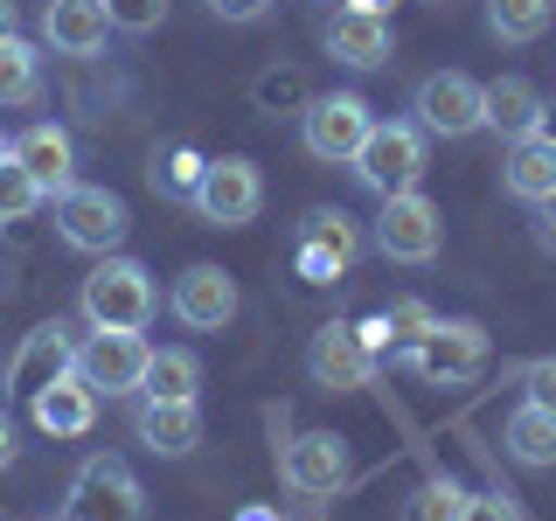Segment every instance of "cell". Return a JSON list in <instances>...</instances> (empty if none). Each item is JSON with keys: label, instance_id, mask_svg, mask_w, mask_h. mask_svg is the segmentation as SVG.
Instances as JSON below:
<instances>
[{"label": "cell", "instance_id": "6da1fadb", "mask_svg": "<svg viewBox=\"0 0 556 521\" xmlns=\"http://www.w3.org/2000/svg\"><path fill=\"white\" fill-rule=\"evenodd\" d=\"M84 320L91 327H112V334H147L153 313H161V292H153V271L139 257H104V265L84 278L77 292Z\"/></svg>", "mask_w": 556, "mask_h": 521}, {"label": "cell", "instance_id": "7a4b0ae2", "mask_svg": "<svg viewBox=\"0 0 556 521\" xmlns=\"http://www.w3.org/2000/svg\"><path fill=\"white\" fill-rule=\"evenodd\" d=\"M369 243H376L382 257H390V265H431V257H439V243H445V216H439V202H431L425 188L382 195Z\"/></svg>", "mask_w": 556, "mask_h": 521}, {"label": "cell", "instance_id": "3957f363", "mask_svg": "<svg viewBox=\"0 0 556 521\" xmlns=\"http://www.w3.org/2000/svg\"><path fill=\"white\" fill-rule=\"evenodd\" d=\"M369 132H376V118H369V98H362V91L306 98V112H300L306 153H313V161H327V167H355V153H362V139H369Z\"/></svg>", "mask_w": 556, "mask_h": 521}, {"label": "cell", "instance_id": "277c9868", "mask_svg": "<svg viewBox=\"0 0 556 521\" xmlns=\"http://www.w3.org/2000/svg\"><path fill=\"white\" fill-rule=\"evenodd\" d=\"M56 230H63V243H70V251L112 257L118 243H126L132 216H126V202H118L112 188H98V181H70L63 195H56Z\"/></svg>", "mask_w": 556, "mask_h": 521}, {"label": "cell", "instance_id": "5b68a950", "mask_svg": "<svg viewBox=\"0 0 556 521\" xmlns=\"http://www.w3.org/2000/svg\"><path fill=\"white\" fill-rule=\"evenodd\" d=\"M195 216L216 223V230H243V223L265 208V174H257V161H243V153H223V161L202 167L195 181Z\"/></svg>", "mask_w": 556, "mask_h": 521}, {"label": "cell", "instance_id": "8992f818", "mask_svg": "<svg viewBox=\"0 0 556 521\" xmlns=\"http://www.w3.org/2000/svg\"><path fill=\"white\" fill-rule=\"evenodd\" d=\"M355 174H362L369 195H404V188H417L425 181V126H404V118L376 126L355 153Z\"/></svg>", "mask_w": 556, "mask_h": 521}, {"label": "cell", "instance_id": "52a82bcc", "mask_svg": "<svg viewBox=\"0 0 556 521\" xmlns=\"http://www.w3.org/2000/svg\"><path fill=\"white\" fill-rule=\"evenodd\" d=\"M410 355V369L425 376V382H473L486 369V355H494V341H486V327L480 320H439L417 347H404Z\"/></svg>", "mask_w": 556, "mask_h": 521}, {"label": "cell", "instance_id": "ba28073f", "mask_svg": "<svg viewBox=\"0 0 556 521\" xmlns=\"http://www.w3.org/2000/svg\"><path fill=\"white\" fill-rule=\"evenodd\" d=\"M63 521H147V486L132 480L126 459H91L70 486Z\"/></svg>", "mask_w": 556, "mask_h": 521}, {"label": "cell", "instance_id": "9c48e42d", "mask_svg": "<svg viewBox=\"0 0 556 521\" xmlns=\"http://www.w3.org/2000/svg\"><path fill=\"white\" fill-rule=\"evenodd\" d=\"M417 126L439 139H466L486 126V84H473L466 69H431L417 84Z\"/></svg>", "mask_w": 556, "mask_h": 521}, {"label": "cell", "instance_id": "30bf717a", "mask_svg": "<svg viewBox=\"0 0 556 521\" xmlns=\"http://www.w3.org/2000/svg\"><path fill=\"white\" fill-rule=\"evenodd\" d=\"M147 361H153L147 334H112V327H98L91 341H77V376L91 382L98 396H132L139 376H147Z\"/></svg>", "mask_w": 556, "mask_h": 521}, {"label": "cell", "instance_id": "8fae6325", "mask_svg": "<svg viewBox=\"0 0 556 521\" xmlns=\"http://www.w3.org/2000/svg\"><path fill=\"white\" fill-rule=\"evenodd\" d=\"M77 376V341H70V320H42L28 327L22 347L8 361V396H42L49 382Z\"/></svg>", "mask_w": 556, "mask_h": 521}, {"label": "cell", "instance_id": "7c38bea8", "mask_svg": "<svg viewBox=\"0 0 556 521\" xmlns=\"http://www.w3.org/2000/svg\"><path fill=\"white\" fill-rule=\"evenodd\" d=\"M278 480L292 486V494H341L348 486V439H334V431H300L286 452H278Z\"/></svg>", "mask_w": 556, "mask_h": 521}, {"label": "cell", "instance_id": "4fadbf2b", "mask_svg": "<svg viewBox=\"0 0 556 521\" xmlns=\"http://www.w3.org/2000/svg\"><path fill=\"white\" fill-rule=\"evenodd\" d=\"M174 320L195 327V334H223V327L237 320V278L223 265H188L181 278H174Z\"/></svg>", "mask_w": 556, "mask_h": 521}, {"label": "cell", "instance_id": "5bb4252c", "mask_svg": "<svg viewBox=\"0 0 556 521\" xmlns=\"http://www.w3.org/2000/svg\"><path fill=\"white\" fill-rule=\"evenodd\" d=\"M306 376L320 382L327 396H355V390H369L376 355L362 347L355 327H320V334L306 341Z\"/></svg>", "mask_w": 556, "mask_h": 521}, {"label": "cell", "instance_id": "9a60e30c", "mask_svg": "<svg viewBox=\"0 0 556 521\" xmlns=\"http://www.w3.org/2000/svg\"><path fill=\"white\" fill-rule=\"evenodd\" d=\"M355 257H362V230H355L348 208H313V216L300 223V271L313 278V285L341 278Z\"/></svg>", "mask_w": 556, "mask_h": 521}, {"label": "cell", "instance_id": "2e32d148", "mask_svg": "<svg viewBox=\"0 0 556 521\" xmlns=\"http://www.w3.org/2000/svg\"><path fill=\"white\" fill-rule=\"evenodd\" d=\"M327 56L348 63V69H382L396 56V35H390V14H369V8H341L327 22Z\"/></svg>", "mask_w": 556, "mask_h": 521}, {"label": "cell", "instance_id": "e0dca14e", "mask_svg": "<svg viewBox=\"0 0 556 521\" xmlns=\"http://www.w3.org/2000/svg\"><path fill=\"white\" fill-rule=\"evenodd\" d=\"M42 42L56 49V56H98V49L112 42V8H104V0H49Z\"/></svg>", "mask_w": 556, "mask_h": 521}, {"label": "cell", "instance_id": "ac0fdd59", "mask_svg": "<svg viewBox=\"0 0 556 521\" xmlns=\"http://www.w3.org/2000/svg\"><path fill=\"white\" fill-rule=\"evenodd\" d=\"M14 167H22L28 181L42 188L49 202H56L63 188L77 181V174H70V167H77V147H70V132H63V126H49V118H35V126H28L22 139H14Z\"/></svg>", "mask_w": 556, "mask_h": 521}, {"label": "cell", "instance_id": "d6986e66", "mask_svg": "<svg viewBox=\"0 0 556 521\" xmlns=\"http://www.w3.org/2000/svg\"><path fill=\"white\" fill-rule=\"evenodd\" d=\"M28 410H35V431H49V439H84L98 424V390L84 376H63L42 396H28Z\"/></svg>", "mask_w": 556, "mask_h": 521}, {"label": "cell", "instance_id": "ffe728a7", "mask_svg": "<svg viewBox=\"0 0 556 521\" xmlns=\"http://www.w3.org/2000/svg\"><path fill=\"white\" fill-rule=\"evenodd\" d=\"M501 188H508L515 202H543V195H556V139H549V132H521V139H508Z\"/></svg>", "mask_w": 556, "mask_h": 521}, {"label": "cell", "instance_id": "44dd1931", "mask_svg": "<svg viewBox=\"0 0 556 521\" xmlns=\"http://www.w3.org/2000/svg\"><path fill=\"white\" fill-rule=\"evenodd\" d=\"M139 445H153L161 459H188L202 445V410L174 404V396H147L139 404Z\"/></svg>", "mask_w": 556, "mask_h": 521}, {"label": "cell", "instance_id": "7402d4cb", "mask_svg": "<svg viewBox=\"0 0 556 521\" xmlns=\"http://www.w3.org/2000/svg\"><path fill=\"white\" fill-rule=\"evenodd\" d=\"M501 445H508L515 466H556V410L521 396V404L508 410V424H501Z\"/></svg>", "mask_w": 556, "mask_h": 521}, {"label": "cell", "instance_id": "603a6c76", "mask_svg": "<svg viewBox=\"0 0 556 521\" xmlns=\"http://www.w3.org/2000/svg\"><path fill=\"white\" fill-rule=\"evenodd\" d=\"M486 126L501 139H521L543 126V91H535L529 77H494L486 84Z\"/></svg>", "mask_w": 556, "mask_h": 521}, {"label": "cell", "instance_id": "cb8c5ba5", "mask_svg": "<svg viewBox=\"0 0 556 521\" xmlns=\"http://www.w3.org/2000/svg\"><path fill=\"white\" fill-rule=\"evenodd\" d=\"M202 390V361L188 347H153L147 376H139V396H174V404H195Z\"/></svg>", "mask_w": 556, "mask_h": 521}, {"label": "cell", "instance_id": "d4e9b609", "mask_svg": "<svg viewBox=\"0 0 556 521\" xmlns=\"http://www.w3.org/2000/svg\"><path fill=\"white\" fill-rule=\"evenodd\" d=\"M549 14L556 0H486V28H494V42H543L549 35Z\"/></svg>", "mask_w": 556, "mask_h": 521}, {"label": "cell", "instance_id": "484cf974", "mask_svg": "<svg viewBox=\"0 0 556 521\" xmlns=\"http://www.w3.org/2000/svg\"><path fill=\"white\" fill-rule=\"evenodd\" d=\"M42 98V49L8 35L0 42V104H35Z\"/></svg>", "mask_w": 556, "mask_h": 521}, {"label": "cell", "instance_id": "4316f807", "mask_svg": "<svg viewBox=\"0 0 556 521\" xmlns=\"http://www.w3.org/2000/svg\"><path fill=\"white\" fill-rule=\"evenodd\" d=\"M459 508H466V486L445 480V473H431V480L404 500V521H459Z\"/></svg>", "mask_w": 556, "mask_h": 521}, {"label": "cell", "instance_id": "83f0119b", "mask_svg": "<svg viewBox=\"0 0 556 521\" xmlns=\"http://www.w3.org/2000/svg\"><path fill=\"white\" fill-rule=\"evenodd\" d=\"M382 327H390V347H417L431 327H439V313H431L425 300H396L390 313H382Z\"/></svg>", "mask_w": 556, "mask_h": 521}, {"label": "cell", "instance_id": "f1b7e54d", "mask_svg": "<svg viewBox=\"0 0 556 521\" xmlns=\"http://www.w3.org/2000/svg\"><path fill=\"white\" fill-rule=\"evenodd\" d=\"M35 202H42V188L28 181L22 167H14V153L0 161V223H22V216H35Z\"/></svg>", "mask_w": 556, "mask_h": 521}, {"label": "cell", "instance_id": "f546056e", "mask_svg": "<svg viewBox=\"0 0 556 521\" xmlns=\"http://www.w3.org/2000/svg\"><path fill=\"white\" fill-rule=\"evenodd\" d=\"M112 8V28H126V35H153L167 22V0H104Z\"/></svg>", "mask_w": 556, "mask_h": 521}, {"label": "cell", "instance_id": "4dcf8cb0", "mask_svg": "<svg viewBox=\"0 0 556 521\" xmlns=\"http://www.w3.org/2000/svg\"><path fill=\"white\" fill-rule=\"evenodd\" d=\"M202 153H174V161H161V174H153V181L161 188H181V195H195V181H202Z\"/></svg>", "mask_w": 556, "mask_h": 521}, {"label": "cell", "instance_id": "1f68e13d", "mask_svg": "<svg viewBox=\"0 0 556 521\" xmlns=\"http://www.w3.org/2000/svg\"><path fill=\"white\" fill-rule=\"evenodd\" d=\"M306 84L292 77V69H271V77H257V104H300Z\"/></svg>", "mask_w": 556, "mask_h": 521}, {"label": "cell", "instance_id": "d6a6232c", "mask_svg": "<svg viewBox=\"0 0 556 521\" xmlns=\"http://www.w3.org/2000/svg\"><path fill=\"white\" fill-rule=\"evenodd\" d=\"M529 404H543V410H556V355H543V361H529Z\"/></svg>", "mask_w": 556, "mask_h": 521}, {"label": "cell", "instance_id": "836d02e7", "mask_svg": "<svg viewBox=\"0 0 556 521\" xmlns=\"http://www.w3.org/2000/svg\"><path fill=\"white\" fill-rule=\"evenodd\" d=\"M459 521H515V514H508V494H466Z\"/></svg>", "mask_w": 556, "mask_h": 521}, {"label": "cell", "instance_id": "e575fe53", "mask_svg": "<svg viewBox=\"0 0 556 521\" xmlns=\"http://www.w3.org/2000/svg\"><path fill=\"white\" fill-rule=\"evenodd\" d=\"M208 14H216V22H265L271 0H208Z\"/></svg>", "mask_w": 556, "mask_h": 521}, {"label": "cell", "instance_id": "d590c367", "mask_svg": "<svg viewBox=\"0 0 556 521\" xmlns=\"http://www.w3.org/2000/svg\"><path fill=\"white\" fill-rule=\"evenodd\" d=\"M8 35H22V8H14V0H0V42H8Z\"/></svg>", "mask_w": 556, "mask_h": 521}, {"label": "cell", "instance_id": "8d00e7d4", "mask_svg": "<svg viewBox=\"0 0 556 521\" xmlns=\"http://www.w3.org/2000/svg\"><path fill=\"white\" fill-rule=\"evenodd\" d=\"M535 216H543V243H556V195L535 202Z\"/></svg>", "mask_w": 556, "mask_h": 521}, {"label": "cell", "instance_id": "74e56055", "mask_svg": "<svg viewBox=\"0 0 556 521\" xmlns=\"http://www.w3.org/2000/svg\"><path fill=\"white\" fill-rule=\"evenodd\" d=\"M14 466V431H8V417H0V473Z\"/></svg>", "mask_w": 556, "mask_h": 521}, {"label": "cell", "instance_id": "f35d334b", "mask_svg": "<svg viewBox=\"0 0 556 521\" xmlns=\"http://www.w3.org/2000/svg\"><path fill=\"white\" fill-rule=\"evenodd\" d=\"M237 521H292V514H278V508H243Z\"/></svg>", "mask_w": 556, "mask_h": 521}, {"label": "cell", "instance_id": "ab89813d", "mask_svg": "<svg viewBox=\"0 0 556 521\" xmlns=\"http://www.w3.org/2000/svg\"><path fill=\"white\" fill-rule=\"evenodd\" d=\"M348 8H369V14H390L396 0H348Z\"/></svg>", "mask_w": 556, "mask_h": 521}, {"label": "cell", "instance_id": "60d3db41", "mask_svg": "<svg viewBox=\"0 0 556 521\" xmlns=\"http://www.w3.org/2000/svg\"><path fill=\"white\" fill-rule=\"evenodd\" d=\"M535 132H549V139H556V104H543V126H535Z\"/></svg>", "mask_w": 556, "mask_h": 521}, {"label": "cell", "instance_id": "b9f144b4", "mask_svg": "<svg viewBox=\"0 0 556 521\" xmlns=\"http://www.w3.org/2000/svg\"><path fill=\"white\" fill-rule=\"evenodd\" d=\"M8 153H14V139H0V161H8Z\"/></svg>", "mask_w": 556, "mask_h": 521}]
</instances>
